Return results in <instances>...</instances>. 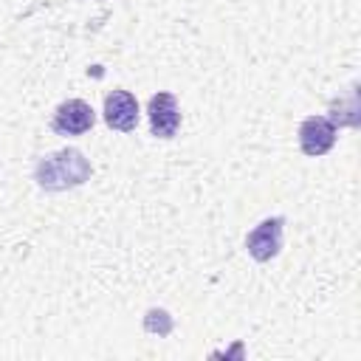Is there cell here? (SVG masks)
I'll list each match as a JSON object with an SVG mask.
<instances>
[{"label":"cell","instance_id":"277c9868","mask_svg":"<svg viewBox=\"0 0 361 361\" xmlns=\"http://www.w3.org/2000/svg\"><path fill=\"white\" fill-rule=\"evenodd\" d=\"M147 116H149V130L155 138H175L178 127H180V107L178 99L172 93H155L147 104Z\"/></svg>","mask_w":361,"mask_h":361},{"label":"cell","instance_id":"3957f363","mask_svg":"<svg viewBox=\"0 0 361 361\" xmlns=\"http://www.w3.org/2000/svg\"><path fill=\"white\" fill-rule=\"evenodd\" d=\"M282 226H285L282 217H268V220H262L259 226H254L248 231L245 248L257 262H268V259H274L279 254V248H282Z\"/></svg>","mask_w":361,"mask_h":361},{"label":"cell","instance_id":"8992f818","mask_svg":"<svg viewBox=\"0 0 361 361\" xmlns=\"http://www.w3.org/2000/svg\"><path fill=\"white\" fill-rule=\"evenodd\" d=\"M104 121L118 130V133H130L138 124V102L130 90H113L104 96Z\"/></svg>","mask_w":361,"mask_h":361},{"label":"cell","instance_id":"6da1fadb","mask_svg":"<svg viewBox=\"0 0 361 361\" xmlns=\"http://www.w3.org/2000/svg\"><path fill=\"white\" fill-rule=\"evenodd\" d=\"M87 175H90V164L76 149L54 152L45 161H39V166H37L39 186L42 189H51V192L65 189V186H79V183H85Z\"/></svg>","mask_w":361,"mask_h":361},{"label":"cell","instance_id":"7a4b0ae2","mask_svg":"<svg viewBox=\"0 0 361 361\" xmlns=\"http://www.w3.org/2000/svg\"><path fill=\"white\" fill-rule=\"evenodd\" d=\"M96 124V113L87 102L82 99H68L62 102L56 110H54V118H51V127L54 133L59 135H82L87 133L90 127Z\"/></svg>","mask_w":361,"mask_h":361},{"label":"cell","instance_id":"5b68a950","mask_svg":"<svg viewBox=\"0 0 361 361\" xmlns=\"http://www.w3.org/2000/svg\"><path fill=\"white\" fill-rule=\"evenodd\" d=\"M336 144V124L327 116H307L299 124V147L305 155L319 158Z\"/></svg>","mask_w":361,"mask_h":361}]
</instances>
